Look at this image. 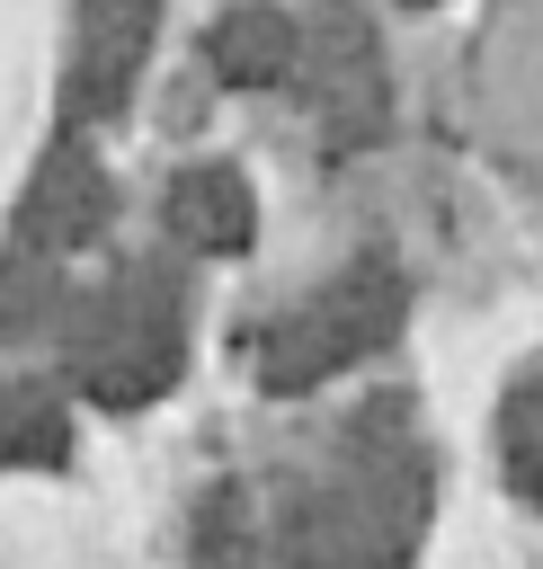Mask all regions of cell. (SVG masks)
Listing matches in <instances>:
<instances>
[{
    "instance_id": "6da1fadb",
    "label": "cell",
    "mask_w": 543,
    "mask_h": 569,
    "mask_svg": "<svg viewBox=\"0 0 543 569\" xmlns=\"http://www.w3.org/2000/svg\"><path fill=\"white\" fill-rule=\"evenodd\" d=\"M62 356H71V382L98 391L107 409H142L178 382L187 365V302L160 267H125L107 276L98 293L71 302L62 320Z\"/></svg>"
},
{
    "instance_id": "7a4b0ae2",
    "label": "cell",
    "mask_w": 543,
    "mask_h": 569,
    "mask_svg": "<svg viewBox=\"0 0 543 569\" xmlns=\"http://www.w3.org/2000/svg\"><path fill=\"white\" fill-rule=\"evenodd\" d=\"M392 329H401V276H392L383 258H356L347 276H329L312 302H294V311L258 338V382H267V391H312V382L365 365Z\"/></svg>"
},
{
    "instance_id": "3957f363",
    "label": "cell",
    "mask_w": 543,
    "mask_h": 569,
    "mask_svg": "<svg viewBox=\"0 0 543 569\" xmlns=\"http://www.w3.org/2000/svg\"><path fill=\"white\" fill-rule=\"evenodd\" d=\"M418 533V462H365L356 480L303 498L276 533V569H401Z\"/></svg>"
},
{
    "instance_id": "277c9868",
    "label": "cell",
    "mask_w": 543,
    "mask_h": 569,
    "mask_svg": "<svg viewBox=\"0 0 543 569\" xmlns=\"http://www.w3.org/2000/svg\"><path fill=\"white\" fill-rule=\"evenodd\" d=\"M303 62H312V98H320V142L329 151H356L383 133V107H392V80H383V53L365 36L356 9H320L312 36H303Z\"/></svg>"
},
{
    "instance_id": "5b68a950",
    "label": "cell",
    "mask_w": 543,
    "mask_h": 569,
    "mask_svg": "<svg viewBox=\"0 0 543 569\" xmlns=\"http://www.w3.org/2000/svg\"><path fill=\"white\" fill-rule=\"evenodd\" d=\"M98 222H107V178H98V160H89L71 133L45 142V151H36V178H27V196H18V249L62 258V249L98 240Z\"/></svg>"
},
{
    "instance_id": "8992f818",
    "label": "cell",
    "mask_w": 543,
    "mask_h": 569,
    "mask_svg": "<svg viewBox=\"0 0 543 569\" xmlns=\"http://www.w3.org/2000/svg\"><path fill=\"white\" fill-rule=\"evenodd\" d=\"M151 27H160V0H80V62H71V107L80 116L125 107V89L151 62Z\"/></svg>"
},
{
    "instance_id": "52a82bcc",
    "label": "cell",
    "mask_w": 543,
    "mask_h": 569,
    "mask_svg": "<svg viewBox=\"0 0 543 569\" xmlns=\"http://www.w3.org/2000/svg\"><path fill=\"white\" fill-rule=\"evenodd\" d=\"M160 213H169V231H178L187 249H205V258H231V249H249V231H258V196H249L240 169H187Z\"/></svg>"
},
{
    "instance_id": "ba28073f",
    "label": "cell",
    "mask_w": 543,
    "mask_h": 569,
    "mask_svg": "<svg viewBox=\"0 0 543 569\" xmlns=\"http://www.w3.org/2000/svg\"><path fill=\"white\" fill-rule=\"evenodd\" d=\"M214 71L231 89H276V80L303 71V27L285 9H231L214 27Z\"/></svg>"
},
{
    "instance_id": "9c48e42d",
    "label": "cell",
    "mask_w": 543,
    "mask_h": 569,
    "mask_svg": "<svg viewBox=\"0 0 543 569\" xmlns=\"http://www.w3.org/2000/svg\"><path fill=\"white\" fill-rule=\"evenodd\" d=\"M71 453V418L45 382H0V471H53Z\"/></svg>"
},
{
    "instance_id": "30bf717a",
    "label": "cell",
    "mask_w": 543,
    "mask_h": 569,
    "mask_svg": "<svg viewBox=\"0 0 543 569\" xmlns=\"http://www.w3.org/2000/svg\"><path fill=\"white\" fill-rule=\"evenodd\" d=\"M53 320H71L62 258H45V249H9V258H0V338L53 329Z\"/></svg>"
},
{
    "instance_id": "8fae6325",
    "label": "cell",
    "mask_w": 543,
    "mask_h": 569,
    "mask_svg": "<svg viewBox=\"0 0 543 569\" xmlns=\"http://www.w3.org/2000/svg\"><path fill=\"white\" fill-rule=\"evenodd\" d=\"M498 462H507V489L525 507H543V373H525L498 409Z\"/></svg>"
},
{
    "instance_id": "7c38bea8",
    "label": "cell",
    "mask_w": 543,
    "mask_h": 569,
    "mask_svg": "<svg viewBox=\"0 0 543 569\" xmlns=\"http://www.w3.org/2000/svg\"><path fill=\"white\" fill-rule=\"evenodd\" d=\"M196 560L205 569H258V516L240 489H214L205 516H196Z\"/></svg>"
},
{
    "instance_id": "4fadbf2b",
    "label": "cell",
    "mask_w": 543,
    "mask_h": 569,
    "mask_svg": "<svg viewBox=\"0 0 543 569\" xmlns=\"http://www.w3.org/2000/svg\"><path fill=\"white\" fill-rule=\"evenodd\" d=\"M409 9H427V0H409Z\"/></svg>"
}]
</instances>
